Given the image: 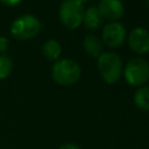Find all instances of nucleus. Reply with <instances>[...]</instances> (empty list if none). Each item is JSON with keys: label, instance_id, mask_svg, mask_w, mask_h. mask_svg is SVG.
Returning <instances> with one entry per match:
<instances>
[{"label": "nucleus", "instance_id": "1", "mask_svg": "<svg viewBox=\"0 0 149 149\" xmlns=\"http://www.w3.org/2000/svg\"><path fill=\"white\" fill-rule=\"evenodd\" d=\"M98 69L102 80L107 84L116 83L122 72V59L116 52H102L98 57Z\"/></svg>", "mask_w": 149, "mask_h": 149}, {"label": "nucleus", "instance_id": "2", "mask_svg": "<svg viewBox=\"0 0 149 149\" xmlns=\"http://www.w3.org/2000/svg\"><path fill=\"white\" fill-rule=\"evenodd\" d=\"M81 70L77 62L72 59L57 61L51 69L52 79L62 86H69L78 81L80 78Z\"/></svg>", "mask_w": 149, "mask_h": 149}, {"label": "nucleus", "instance_id": "3", "mask_svg": "<svg viewBox=\"0 0 149 149\" xmlns=\"http://www.w3.org/2000/svg\"><path fill=\"white\" fill-rule=\"evenodd\" d=\"M42 29V23L33 14H23L10 24V34L17 40L34 38Z\"/></svg>", "mask_w": 149, "mask_h": 149}, {"label": "nucleus", "instance_id": "4", "mask_svg": "<svg viewBox=\"0 0 149 149\" xmlns=\"http://www.w3.org/2000/svg\"><path fill=\"white\" fill-rule=\"evenodd\" d=\"M123 76L126 81L132 86H142L149 79V64L146 59L135 57L127 62Z\"/></svg>", "mask_w": 149, "mask_h": 149}, {"label": "nucleus", "instance_id": "5", "mask_svg": "<svg viewBox=\"0 0 149 149\" xmlns=\"http://www.w3.org/2000/svg\"><path fill=\"white\" fill-rule=\"evenodd\" d=\"M84 17L83 3L78 0H63L59 6V19L62 23L70 29L78 28Z\"/></svg>", "mask_w": 149, "mask_h": 149}, {"label": "nucleus", "instance_id": "6", "mask_svg": "<svg viewBox=\"0 0 149 149\" xmlns=\"http://www.w3.org/2000/svg\"><path fill=\"white\" fill-rule=\"evenodd\" d=\"M127 37V30L121 22L111 21L102 29V43L109 48H119Z\"/></svg>", "mask_w": 149, "mask_h": 149}, {"label": "nucleus", "instance_id": "7", "mask_svg": "<svg viewBox=\"0 0 149 149\" xmlns=\"http://www.w3.org/2000/svg\"><path fill=\"white\" fill-rule=\"evenodd\" d=\"M128 43L133 51L136 54H146L149 51V31L143 27L134 28L129 36Z\"/></svg>", "mask_w": 149, "mask_h": 149}, {"label": "nucleus", "instance_id": "8", "mask_svg": "<svg viewBox=\"0 0 149 149\" xmlns=\"http://www.w3.org/2000/svg\"><path fill=\"white\" fill-rule=\"evenodd\" d=\"M97 7L102 17L112 21L120 19L125 12V6L121 0H100Z\"/></svg>", "mask_w": 149, "mask_h": 149}, {"label": "nucleus", "instance_id": "9", "mask_svg": "<svg viewBox=\"0 0 149 149\" xmlns=\"http://www.w3.org/2000/svg\"><path fill=\"white\" fill-rule=\"evenodd\" d=\"M102 41L95 36V35H87L84 40H83V47L85 49V51L92 56V57H99L104 51V47H102Z\"/></svg>", "mask_w": 149, "mask_h": 149}, {"label": "nucleus", "instance_id": "10", "mask_svg": "<svg viewBox=\"0 0 149 149\" xmlns=\"http://www.w3.org/2000/svg\"><path fill=\"white\" fill-rule=\"evenodd\" d=\"M102 21V16L98 9L97 6H90L85 12H84V17L83 22L88 29H97L100 27Z\"/></svg>", "mask_w": 149, "mask_h": 149}, {"label": "nucleus", "instance_id": "11", "mask_svg": "<svg viewBox=\"0 0 149 149\" xmlns=\"http://www.w3.org/2000/svg\"><path fill=\"white\" fill-rule=\"evenodd\" d=\"M42 52L49 61H56L62 54V45L56 40H48L42 45Z\"/></svg>", "mask_w": 149, "mask_h": 149}, {"label": "nucleus", "instance_id": "12", "mask_svg": "<svg viewBox=\"0 0 149 149\" xmlns=\"http://www.w3.org/2000/svg\"><path fill=\"white\" fill-rule=\"evenodd\" d=\"M134 104L141 111H149V86H140L135 91Z\"/></svg>", "mask_w": 149, "mask_h": 149}, {"label": "nucleus", "instance_id": "13", "mask_svg": "<svg viewBox=\"0 0 149 149\" xmlns=\"http://www.w3.org/2000/svg\"><path fill=\"white\" fill-rule=\"evenodd\" d=\"M14 68L13 59L8 55H0V79H6L9 77Z\"/></svg>", "mask_w": 149, "mask_h": 149}, {"label": "nucleus", "instance_id": "14", "mask_svg": "<svg viewBox=\"0 0 149 149\" xmlns=\"http://www.w3.org/2000/svg\"><path fill=\"white\" fill-rule=\"evenodd\" d=\"M8 45H9L8 38L5 36H0V52H5L8 49Z\"/></svg>", "mask_w": 149, "mask_h": 149}, {"label": "nucleus", "instance_id": "15", "mask_svg": "<svg viewBox=\"0 0 149 149\" xmlns=\"http://www.w3.org/2000/svg\"><path fill=\"white\" fill-rule=\"evenodd\" d=\"M58 149H81V148L79 146L74 144V143H64Z\"/></svg>", "mask_w": 149, "mask_h": 149}, {"label": "nucleus", "instance_id": "16", "mask_svg": "<svg viewBox=\"0 0 149 149\" xmlns=\"http://www.w3.org/2000/svg\"><path fill=\"white\" fill-rule=\"evenodd\" d=\"M22 0H0V2L3 3V5H6V6H16Z\"/></svg>", "mask_w": 149, "mask_h": 149}, {"label": "nucleus", "instance_id": "17", "mask_svg": "<svg viewBox=\"0 0 149 149\" xmlns=\"http://www.w3.org/2000/svg\"><path fill=\"white\" fill-rule=\"evenodd\" d=\"M79 2H81V3H84V2H86V1H88V0H78Z\"/></svg>", "mask_w": 149, "mask_h": 149}]
</instances>
